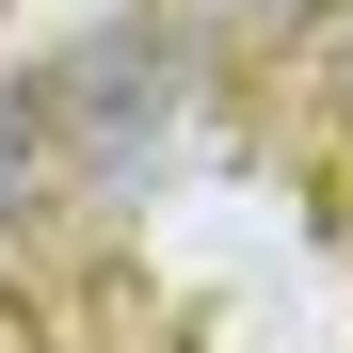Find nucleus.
I'll return each instance as SVG.
<instances>
[{"instance_id":"obj_1","label":"nucleus","mask_w":353,"mask_h":353,"mask_svg":"<svg viewBox=\"0 0 353 353\" xmlns=\"http://www.w3.org/2000/svg\"><path fill=\"white\" fill-rule=\"evenodd\" d=\"M32 112H48V161L65 176H145L176 129H193V32L112 17V32H81L65 65L32 81Z\"/></svg>"},{"instance_id":"obj_2","label":"nucleus","mask_w":353,"mask_h":353,"mask_svg":"<svg viewBox=\"0 0 353 353\" xmlns=\"http://www.w3.org/2000/svg\"><path fill=\"white\" fill-rule=\"evenodd\" d=\"M305 17H321V0H161V32H193V48H273Z\"/></svg>"},{"instance_id":"obj_3","label":"nucleus","mask_w":353,"mask_h":353,"mask_svg":"<svg viewBox=\"0 0 353 353\" xmlns=\"http://www.w3.org/2000/svg\"><path fill=\"white\" fill-rule=\"evenodd\" d=\"M48 176H65V161H48V112H32V81H0V225H17Z\"/></svg>"}]
</instances>
